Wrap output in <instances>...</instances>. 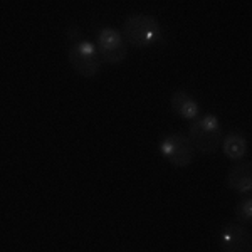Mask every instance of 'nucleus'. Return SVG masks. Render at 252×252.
<instances>
[{"instance_id": "f257e3e1", "label": "nucleus", "mask_w": 252, "mask_h": 252, "mask_svg": "<svg viewBox=\"0 0 252 252\" xmlns=\"http://www.w3.org/2000/svg\"><path fill=\"white\" fill-rule=\"evenodd\" d=\"M163 27L160 20L150 14H131L121 26V35L125 42L135 47H148L160 40Z\"/></svg>"}, {"instance_id": "f03ea898", "label": "nucleus", "mask_w": 252, "mask_h": 252, "mask_svg": "<svg viewBox=\"0 0 252 252\" xmlns=\"http://www.w3.org/2000/svg\"><path fill=\"white\" fill-rule=\"evenodd\" d=\"M187 136L197 152L205 153V155L217 152L222 143V126L219 123V118L214 115L195 118Z\"/></svg>"}, {"instance_id": "7ed1b4c3", "label": "nucleus", "mask_w": 252, "mask_h": 252, "mask_svg": "<svg viewBox=\"0 0 252 252\" xmlns=\"http://www.w3.org/2000/svg\"><path fill=\"white\" fill-rule=\"evenodd\" d=\"M69 64L83 78H96L101 71V56L96 49V44L89 40H79L72 44L67 51Z\"/></svg>"}, {"instance_id": "20e7f679", "label": "nucleus", "mask_w": 252, "mask_h": 252, "mask_svg": "<svg viewBox=\"0 0 252 252\" xmlns=\"http://www.w3.org/2000/svg\"><path fill=\"white\" fill-rule=\"evenodd\" d=\"M158 150L165 160L175 168H185L195 158V148L190 143L189 136L184 133H172V135L165 136L158 145Z\"/></svg>"}, {"instance_id": "39448f33", "label": "nucleus", "mask_w": 252, "mask_h": 252, "mask_svg": "<svg viewBox=\"0 0 252 252\" xmlns=\"http://www.w3.org/2000/svg\"><path fill=\"white\" fill-rule=\"evenodd\" d=\"M96 49L101 56V61L108 64H121L128 56L123 35L113 27H103L99 31L96 39Z\"/></svg>"}, {"instance_id": "423d86ee", "label": "nucleus", "mask_w": 252, "mask_h": 252, "mask_svg": "<svg viewBox=\"0 0 252 252\" xmlns=\"http://www.w3.org/2000/svg\"><path fill=\"white\" fill-rule=\"evenodd\" d=\"M220 246L223 252H252L251 230L241 223H229L220 235Z\"/></svg>"}, {"instance_id": "0eeeda50", "label": "nucleus", "mask_w": 252, "mask_h": 252, "mask_svg": "<svg viewBox=\"0 0 252 252\" xmlns=\"http://www.w3.org/2000/svg\"><path fill=\"white\" fill-rule=\"evenodd\" d=\"M227 185L237 193H251L252 190V165L251 161L234 165L227 175Z\"/></svg>"}, {"instance_id": "6e6552de", "label": "nucleus", "mask_w": 252, "mask_h": 252, "mask_svg": "<svg viewBox=\"0 0 252 252\" xmlns=\"http://www.w3.org/2000/svg\"><path fill=\"white\" fill-rule=\"evenodd\" d=\"M170 103H172L173 111L177 113L178 116L184 118V120L193 121L195 118L200 116V106H198V103L189 94V93L184 91V89H178V91H175L172 94Z\"/></svg>"}, {"instance_id": "1a4fd4ad", "label": "nucleus", "mask_w": 252, "mask_h": 252, "mask_svg": "<svg viewBox=\"0 0 252 252\" xmlns=\"http://www.w3.org/2000/svg\"><path fill=\"white\" fill-rule=\"evenodd\" d=\"M222 150L229 160H242L247 153V140L241 133H229L222 141Z\"/></svg>"}, {"instance_id": "9d476101", "label": "nucleus", "mask_w": 252, "mask_h": 252, "mask_svg": "<svg viewBox=\"0 0 252 252\" xmlns=\"http://www.w3.org/2000/svg\"><path fill=\"white\" fill-rule=\"evenodd\" d=\"M235 219L241 225H251L252 223V200L251 197H246L235 205Z\"/></svg>"}]
</instances>
